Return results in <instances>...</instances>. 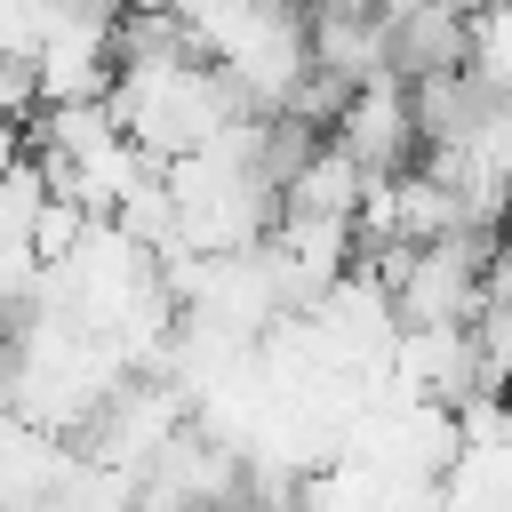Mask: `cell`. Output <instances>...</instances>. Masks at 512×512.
I'll list each match as a JSON object with an SVG mask.
<instances>
[{"label":"cell","mask_w":512,"mask_h":512,"mask_svg":"<svg viewBox=\"0 0 512 512\" xmlns=\"http://www.w3.org/2000/svg\"><path fill=\"white\" fill-rule=\"evenodd\" d=\"M328 144L360 168V176H400L416 168V128H408V104H400V80H368L344 96V112L328 120Z\"/></svg>","instance_id":"1"},{"label":"cell","mask_w":512,"mask_h":512,"mask_svg":"<svg viewBox=\"0 0 512 512\" xmlns=\"http://www.w3.org/2000/svg\"><path fill=\"white\" fill-rule=\"evenodd\" d=\"M400 104H408V128L416 144H464L488 112H504L512 96H488L464 64L456 72H424V80H400Z\"/></svg>","instance_id":"2"},{"label":"cell","mask_w":512,"mask_h":512,"mask_svg":"<svg viewBox=\"0 0 512 512\" xmlns=\"http://www.w3.org/2000/svg\"><path fill=\"white\" fill-rule=\"evenodd\" d=\"M384 24V72L392 80H424V72H456L464 64V16L440 8V0H416L400 16H376Z\"/></svg>","instance_id":"3"},{"label":"cell","mask_w":512,"mask_h":512,"mask_svg":"<svg viewBox=\"0 0 512 512\" xmlns=\"http://www.w3.org/2000/svg\"><path fill=\"white\" fill-rule=\"evenodd\" d=\"M352 192H360V168L320 136V152H312L272 200H280V216H352Z\"/></svg>","instance_id":"4"},{"label":"cell","mask_w":512,"mask_h":512,"mask_svg":"<svg viewBox=\"0 0 512 512\" xmlns=\"http://www.w3.org/2000/svg\"><path fill=\"white\" fill-rule=\"evenodd\" d=\"M40 112V80H32V56L24 48H0V128H24Z\"/></svg>","instance_id":"5"}]
</instances>
